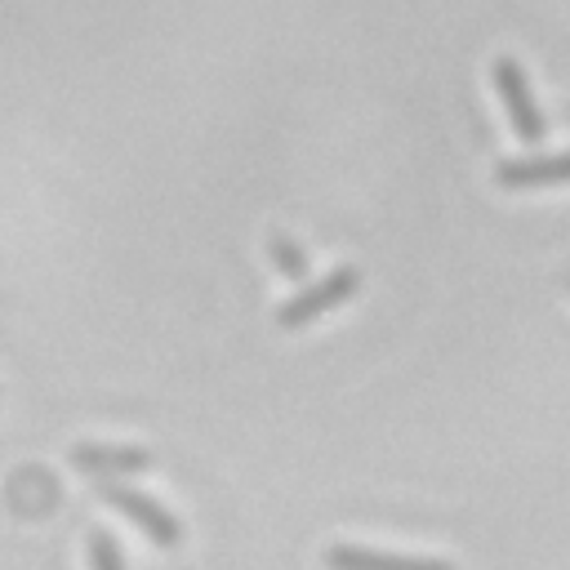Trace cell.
I'll return each mask as SVG.
<instances>
[{
    "mask_svg": "<svg viewBox=\"0 0 570 570\" xmlns=\"http://www.w3.org/2000/svg\"><path fill=\"white\" fill-rule=\"evenodd\" d=\"M102 499H107L116 512H125L156 548H174V543L183 539L178 517H169L156 499H147V494H138V490H125V485H102Z\"/></svg>",
    "mask_w": 570,
    "mask_h": 570,
    "instance_id": "3957f363",
    "label": "cell"
},
{
    "mask_svg": "<svg viewBox=\"0 0 570 570\" xmlns=\"http://www.w3.org/2000/svg\"><path fill=\"white\" fill-rule=\"evenodd\" d=\"M272 258L289 281H307V254L289 236H272Z\"/></svg>",
    "mask_w": 570,
    "mask_h": 570,
    "instance_id": "52a82bcc",
    "label": "cell"
},
{
    "mask_svg": "<svg viewBox=\"0 0 570 570\" xmlns=\"http://www.w3.org/2000/svg\"><path fill=\"white\" fill-rule=\"evenodd\" d=\"M494 178H499V187H508V191L570 183V151H557V156H525V160H499Z\"/></svg>",
    "mask_w": 570,
    "mask_h": 570,
    "instance_id": "5b68a950",
    "label": "cell"
},
{
    "mask_svg": "<svg viewBox=\"0 0 570 570\" xmlns=\"http://www.w3.org/2000/svg\"><path fill=\"white\" fill-rule=\"evenodd\" d=\"M325 570H454V566L436 557H396V552H374L356 543H334L325 552Z\"/></svg>",
    "mask_w": 570,
    "mask_h": 570,
    "instance_id": "277c9868",
    "label": "cell"
},
{
    "mask_svg": "<svg viewBox=\"0 0 570 570\" xmlns=\"http://www.w3.org/2000/svg\"><path fill=\"white\" fill-rule=\"evenodd\" d=\"M71 463L80 472H94V476H111V472H147L151 468V454L142 445H76L71 450Z\"/></svg>",
    "mask_w": 570,
    "mask_h": 570,
    "instance_id": "8992f818",
    "label": "cell"
},
{
    "mask_svg": "<svg viewBox=\"0 0 570 570\" xmlns=\"http://www.w3.org/2000/svg\"><path fill=\"white\" fill-rule=\"evenodd\" d=\"M89 566L94 570H125V557H120V548H116V539L107 530L89 534Z\"/></svg>",
    "mask_w": 570,
    "mask_h": 570,
    "instance_id": "ba28073f",
    "label": "cell"
},
{
    "mask_svg": "<svg viewBox=\"0 0 570 570\" xmlns=\"http://www.w3.org/2000/svg\"><path fill=\"white\" fill-rule=\"evenodd\" d=\"M490 76H494V89L508 107V120H512V134L521 142H543L548 125H543V111L534 107V94L525 85V71L517 67V58H494L490 62Z\"/></svg>",
    "mask_w": 570,
    "mask_h": 570,
    "instance_id": "7a4b0ae2",
    "label": "cell"
},
{
    "mask_svg": "<svg viewBox=\"0 0 570 570\" xmlns=\"http://www.w3.org/2000/svg\"><path fill=\"white\" fill-rule=\"evenodd\" d=\"M356 285H361V272H356V267H334L321 285H303L289 303H281V307H276V325H281V330H298V325L316 321L321 312L347 303V298L356 294Z\"/></svg>",
    "mask_w": 570,
    "mask_h": 570,
    "instance_id": "6da1fadb",
    "label": "cell"
}]
</instances>
